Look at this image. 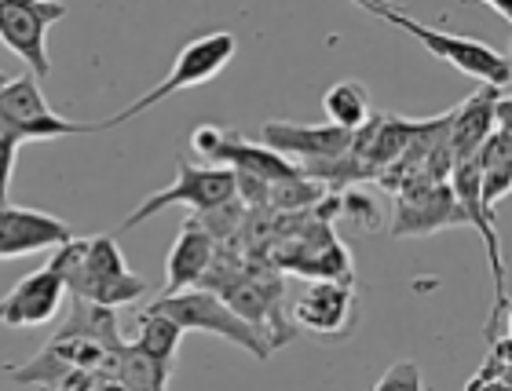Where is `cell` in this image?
<instances>
[{
    "instance_id": "cell-1",
    "label": "cell",
    "mask_w": 512,
    "mask_h": 391,
    "mask_svg": "<svg viewBox=\"0 0 512 391\" xmlns=\"http://www.w3.org/2000/svg\"><path fill=\"white\" fill-rule=\"evenodd\" d=\"M359 8L370 11V15H377V19H384L388 26H395L399 33H406V37H414L425 52L436 55L439 63L454 66V70H461L465 77L480 81L483 88H498V92L509 88L512 66L498 48H491V44L472 41V37H458V33H447V30H436V26H425V22H417L410 11L392 8V4L359 0Z\"/></svg>"
},
{
    "instance_id": "cell-2",
    "label": "cell",
    "mask_w": 512,
    "mask_h": 391,
    "mask_svg": "<svg viewBox=\"0 0 512 391\" xmlns=\"http://www.w3.org/2000/svg\"><path fill=\"white\" fill-rule=\"evenodd\" d=\"M235 52H238V37H235V33H227V30L205 33V37H198V41L183 44L180 55L172 59L169 77H165V81H158L150 92H143L136 103H128L125 110H118L114 117H107V121H96V132L128 125L132 117L147 114V110H154V106L165 103V99L180 96L183 88H198V85H205V81H213L220 70H227V63L235 59Z\"/></svg>"
},
{
    "instance_id": "cell-3",
    "label": "cell",
    "mask_w": 512,
    "mask_h": 391,
    "mask_svg": "<svg viewBox=\"0 0 512 391\" xmlns=\"http://www.w3.org/2000/svg\"><path fill=\"white\" fill-rule=\"evenodd\" d=\"M147 311L172 318L180 326V333H213V337L231 340L235 348L249 351L260 362H267V355H271V344H267L264 333L253 329L249 322H242L220 296L205 293V289H183L176 296H158Z\"/></svg>"
},
{
    "instance_id": "cell-4",
    "label": "cell",
    "mask_w": 512,
    "mask_h": 391,
    "mask_svg": "<svg viewBox=\"0 0 512 391\" xmlns=\"http://www.w3.org/2000/svg\"><path fill=\"white\" fill-rule=\"evenodd\" d=\"M66 293L114 311L121 304H136L147 293V282L125 264V253L114 234H96V238H85V256L77 275L66 282Z\"/></svg>"
},
{
    "instance_id": "cell-5",
    "label": "cell",
    "mask_w": 512,
    "mask_h": 391,
    "mask_svg": "<svg viewBox=\"0 0 512 391\" xmlns=\"http://www.w3.org/2000/svg\"><path fill=\"white\" fill-rule=\"evenodd\" d=\"M96 132V125L85 121H66L48 106L41 92V81L30 74L8 77L0 88V136H11L15 143H37V139H63Z\"/></svg>"
},
{
    "instance_id": "cell-6",
    "label": "cell",
    "mask_w": 512,
    "mask_h": 391,
    "mask_svg": "<svg viewBox=\"0 0 512 391\" xmlns=\"http://www.w3.org/2000/svg\"><path fill=\"white\" fill-rule=\"evenodd\" d=\"M59 19H66V8L55 0H0V44L19 55L37 81L52 74L48 30Z\"/></svg>"
},
{
    "instance_id": "cell-7",
    "label": "cell",
    "mask_w": 512,
    "mask_h": 391,
    "mask_svg": "<svg viewBox=\"0 0 512 391\" xmlns=\"http://www.w3.org/2000/svg\"><path fill=\"white\" fill-rule=\"evenodd\" d=\"M231 201H238L235 198V172L216 169V165H191V161L180 158L172 187L143 198V205L132 209V216L125 220V231L128 227L147 223L150 216H158V212L169 209V205H191L194 212H209V209H224V205H231Z\"/></svg>"
},
{
    "instance_id": "cell-8",
    "label": "cell",
    "mask_w": 512,
    "mask_h": 391,
    "mask_svg": "<svg viewBox=\"0 0 512 391\" xmlns=\"http://www.w3.org/2000/svg\"><path fill=\"white\" fill-rule=\"evenodd\" d=\"M454 223H465V212L450 194V183H436L428 176H410L395 187L392 234L395 238H417V234L447 231Z\"/></svg>"
},
{
    "instance_id": "cell-9",
    "label": "cell",
    "mask_w": 512,
    "mask_h": 391,
    "mask_svg": "<svg viewBox=\"0 0 512 391\" xmlns=\"http://www.w3.org/2000/svg\"><path fill=\"white\" fill-rule=\"evenodd\" d=\"M359 318V300L352 286L341 282H311L293 300V322L315 337H348Z\"/></svg>"
},
{
    "instance_id": "cell-10",
    "label": "cell",
    "mask_w": 512,
    "mask_h": 391,
    "mask_svg": "<svg viewBox=\"0 0 512 391\" xmlns=\"http://www.w3.org/2000/svg\"><path fill=\"white\" fill-rule=\"evenodd\" d=\"M267 150H275L293 165H315V161H337L352 150V132H341L333 125H289L271 121L260 128Z\"/></svg>"
},
{
    "instance_id": "cell-11",
    "label": "cell",
    "mask_w": 512,
    "mask_h": 391,
    "mask_svg": "<svg viewBox=\"0 0 512 391\" xmlns=\"http://www.w3.org/2000/svg\"><path fill=\"white\" fill-rule=\"evenodd\" d=\"M74 238V227L52 212L22 209V205H4L0 209V260H19L41 249H59Z\"/></svg>"
},
{
    "instance_id": "cell-12",
    "label": "cell",
    "mask_w": 512,
    "mask_h": 391,
    "mask_svg": "<svg viewBox=\"0 0 512 391\" xmlns=\"http://www.w3.org/2000/svg\"><path fill=\"white\" fill-rule=\"evenodd\" d=\"M66 300V289L59 282L52 267H41L11 289L4 300H0V326L11 329H33V326H48L59 307Z\"/></svg>"
},
{
    "instance_id": "cell-13",
    "label": "cell",
    "mask_w": 512,
    "mask_h": 391,
    "mask_svg": "<svg viewBox=\"0 0 512 391\" xmlns=\"http://www.w3.org/2000/svg\"><path fill=\"white\" fill-rule=\"evenodd\" d=\"M502 96L505 92H498V88L480 85L458 110H450L447 150H450V158H454V165L476 158V150L483 147V139L491 136L494 125H498V121H494V106H498Z\"/></svg>"
},
{
    "instance_id": "cell-14",
    "label": "cell",
    "mask_w": 512,
    "mask_h": 391,
    "mask_svg": "<svg viewBox=\"0 0 512 391\" xmlns=\"http://www.w3.org/2000/svg\"><path fill=\"white\" fill-rule=\"evenodd\" d=\"M216 256V242L209 234L198 227V223L187 216L176 234V242L169 249V260H165V286H161V296H176L183 289H198L202 275L209 271Z\"/></svg>"
},
{
    "instance_id": "cell-15",
    "label": "cell",
    "mask_w": 512,
    "mask_h": 391,
    "mask_svg": "<svg viewBox=\"0 0 512 391\" xmlns=\"http://www.w3.org/2000/svg\"><path fill=\"white\" fill-rule=\"evenodd\" d=\"M55 337H77V340H92L99 348L107 351H121L125 340H121V326L118 315L110 307L88 304V300H74V311L66 318V326L55 333Z\"/></svg>"
},
{
    "instance_id": "cell-16",
    "label": "cell",
    "mask_w": 512,
    "mask_h": 391,
    "mask_svg": "<svg viewBox=\"0 0 512 391\" xmlns=\"http://www.w3.org/2000/svg\"><path fill=\"white\" fill-rule=\"evenodd\" d=\"M180 340H183V333L172 318L143 311V315H139V333H136V340H132V348H136L143 359L154 362V366L172 370L176 351H180Z\"/></svg>"
},
{
    "instance_id": "cell-17",
    "label": "cell",
    "mask_w": 512,
    "mask_h": 391,
    "mask_svg": "<svg viewBox=\"0 0 512 391\" xmlns=\"http://www.w3.org/2000/svg\"><path fill=\"white\" fill-rule=\"evenodd\" d=\"M322 114L330 117L333 128L341 132H359V128L370 121V96L359 81H337V85L326 88L322 96Z\"/></svg>"
},
{
    "instance_id": "cell-18",
    "label": "cell",
    "mask_w": 512,
    "mask_h": 391,
    "mask_svg": "<svg viewBox=\"0 0 512 391\" xmlns=\"http://www.w3.org/2000/svg\"><path fill=\"white\" fill-rule=\"evenodd\" d=\"M114 381H118V391H165L169 370H165V366H154V362L143 359L132 344H125Z\"/></svg>"
},
{
    "instance_id": "cell-19",
    "label": "cell",
    "mask_w": 512,
    "mask_h": 391,
    "mask_svg": "<svg viewBox=\"0 0 512 391\" xmlns=\"http://www.w3.org/2000/svg\"><path fill=\"white\" fill-rule=\"evenodd\" d=\"M322 198H326V187H322V183L308 180V176H293V180L267 183L264 205L275 212H300V209H315Z\"/></svg>"
},
{
    "instance_id": "cell-20",
    "label": "cell",
    "mask_w": 512,
    "mask_h": 391,
    "mask_svg": "<svg viewBox=\"0 0 512 391\" xmlns=\"http://www.w3.org/2000/svg\"><path fill=\"white\" fill-rule=\"evenodd\" d=\"M476 165H480V172L487 169H512V128H502L494 125V132L487 139H483V147L476 150Z\"/></svg>"
},
{
    "instance_id": "cell-21",
    "label": "cell",
    "mask_w": 512,
    "mask_h": 391,
    "mask_svg": "<svg viewBox=\"0 0 512 391\" xmlns=\"http://www.w3.org/2000/svg\"><path fill=\"white\" fill-rule=\"evenodd\" d=\"M370 391H425V377L417 362H395L381 373V381Z\"/></svg>"
},
{
    "instance_id": "cell-22",
    "label": "cell",
    "mask_w": 512,
    "mask_h": 391,
    "mask_svg": "<svg viewBox=\"0 0 512 391\" xmlns=\"http://www.w3.org/2000/svg\"><path fill=\"white\" fill-rule=\"evenodd\" d=\"M512 191V169H487L480 172V205L487 212L498 209V201Z\"/></svg>"
},
{
    "instance_id": "cell-23",
    "label": "cell",
    "mask_w": 512,
    "mask_h": 391,
    "mask_svg": "<svg viewBox=\"0 0 512 391\" xmlns=\"http://www.w3.org/2000/svg\"><path fill=\"white\" fill-rule=\"evenodd\" d=\"M15 165H19V143H15L11 136H0V209L8 205Z\"/></svg>"
},
{
    "instance_id": "cell-24",
    "label": "cell",
    "mask_w": 512,
    "mask_h": 391,
    "mask_svg": "<svg viewBox=\"0 0 512 391\" xmlns=\"http://www.w3.org/2000/svg\"><path fill=\"white\" fill-rule=\"evenodd\" d=\"M341 201H348V212H352L359 223H370V227L377 223V209H374V201H370V198H359V194H341Z\"/></svg>"
},
{
    "instance_id": "cell-25",
    "label": "cell",
    "mask_w": 512,
    "mask_h": 391,
    "mask_svg": "<svg viewBox=\"0 0 512 391\" xmlns=\"http://www.w3.org/2000/svg\"><path fill=\"white\" fill-rule=\"evenodd\" d=\"M476 391H512L509 381H491V384H480Z\"/></svg>"
},
{
    "instance_id": "cell-26",
    "label": "cell",
    "mask_w": 512,
    "mask_h": 391,
    "mask_svg": "<svg viewBox=\"0 0 512 391\" xmlns=\"http://www.w3.org/2000/svg\"><path fill=\"white\" fill-rule=\"evenodd\" d=\"M4 85H8V74H0V88H4Z\"/></svg>"
}]
</instances>
